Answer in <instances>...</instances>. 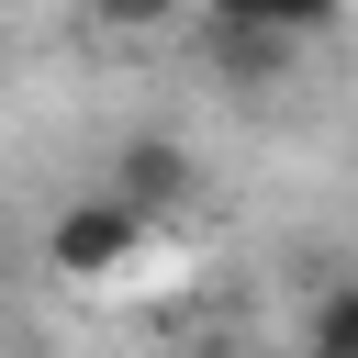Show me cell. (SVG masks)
<instances>
[{
  "label": "cell",
  "instance_id": "7a4b0ae2",
  "mask_svg": "<svg viewBox=\"0 0 358 358\" xmlns=\"http://www.w3.org/2000/svg\"><path fill=\"white\" fill-rule=\"evenodd\" d=\"M112 201H123V213H145V224H157V213H179V201H190V157H179L168 134L123 145V190H112Z\"/></svg>",
  "mask_w": 358,
  "mask_h": 358
},
{
  "label": "cell",
  "instance_id": "6da1fadb",
  "mask_svg": "<svg viewBox=\"0 0 358 358\" xmlns=\"http://www.w3.org/2000/svg\"><path fill=\"white\" fill-rule=\"evenodd\" d=\"M145 246V213H123L112 190L101 201H78V213H56V235H45V257L67 268V280H101V268H123Z\"/></svg>",
  "mask_w": 358,
  "mask_h": 358
},
{
  "label": "cell",
  "instance_id": "5b68a950",
  "mask_svg": "<svg viewBox=\"0 0 358 358\" xmlns=\"http://www.w3.org/2000/svg\"><path fill=\"white\" fill-rule=\"evenodd\" d=\"M90 22L101 34H157V22H179V0H90Z\"/></svg>",
  "mask_w": 358,
  "mask_h": 358
},
{
  "label": "cell",
  "instance_id": "3957f363",
  "mask_svg": "<svg viewBox=\"0 0 358 358\" xmlns=\"http://www.w3.org/2000/svg\"><path fill=\"white\" fill-rule=\"evenodd\" d=\"M201 11L213 22H257V34H291V45L336 22V0H201Z\"/></svg>",
  "mask_w": 358,
  "mask_h": 358
},
{
  "label": "cell",
  "instance_id": "277c9868",
  "mask_svg": "<svg viewBox=\"0 0 358 358\" xmlns=\"http://www.w3.org/2000/svg\"><path fill=\"white\" fill-rule=\"evenodd\" d=\"M213 56H224V78H280V67H291V34H257V22H213Z\"/></svg>",
  "mask_w": 358,
  "mask_h": 358
},
{
  "label": "cell",
  "instance_id": "8992f818",
  "mask_svg": "<svg viewBox=\"0 0 358 358\" xmlns=\"http://www.w3.org/2000/svg\"><path fill=\"white\" fill-rule=\"evenodd\" d=\"M302 358H347V347H302Z\"/></svg>",
  "mask_w": 358,
  "mask_h": 358
}]
</instances>
